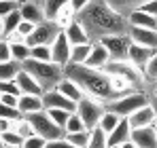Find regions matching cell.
<instances>
[{"instance_id":"1","label":"cell","mask_w":157,"mask_h":148,"mask_svg":"<svg viewBox=\"0 0 157 148\" xmlns=\"http://www.w3.org/2000/svg\"><path fill=\"white\" fill-rule=\"evenodd\" d=\"M64 76L72 78L78 87L85 91V95L100 104H110L117 99V93L113 89V78L104 70H94L87 66H72L68 64L64 68Z\"/></svg>"},{"instance_id":"2","label":"cell","mask_w":157,"mask_h":148,"mask_svg":"<svg viewBox=\"0 0 157 148\" xmlns=\"http://www.w3.org/2000/svg\"><path fill=\"white\" fill-rule=\"evenodd\" d=\"M81 21L87 28V32H96L98 36L128 34V30H130L128 17L123 13L113 9L108 2H96V0L81 13Z\"/></svg>"},{"instance_id":"3","label":"cell","mask_w":157,"mask_h":148,"mask_svg":"<svg viewBox=\"0 0 157 148\" xmlns=\"http://www.w3.org/2000/svg\"><path fill=\"white\" fill-rule=\"evenodd\" d=\"M21 68L30 72L34 78H36V83L45 89V91H49V89H55L59 83H62V78H64V68L62 66H57V64H53V61H36V59H26L24 64H21Z\"/></svg>"},{"instance_id":"4","label":"cell","mask_w":157,"mask_h":148,"mask_svg":"<svg viewBox=\"0 0 157 148\" xmlns=\"http://www.w3.org/2000/svg\"><path fill=\"white\" fill-rule=\"evenodd\" d=\"M104 72L108 74V76H117V78L128 80L132 87H138V85L144 83L142 70H138L130 59H110L104 66Z\"/></svg>"},{"instance_id":"5","label":"cell","mask_w":157,"mask_h":148,"mask_svg":"<svg viewBox=\"0 0 157 148\" xmlns=\"http://www.w3.org/2000/svg\"><path fill=\"white\" fill-rule=\"evenodd\" d=\"M26 119L30 121L32 129H34V133H36V135H40V138H45L47 142H51V140H62V138H64V133H66L62 127H57V125L49 119V114H47L45 110H43V112L28 114Z\"/></svg>"},{"instance_id":"6","label":"cell","mask_w":157,"mask_h":148,"mask_svg":"<svg viewBox=\"0 0 157 148\" xmlns=\"http://www.w3.org/2000/svg\"><path fill=\"white\" fill-rule=\"evenodd\" d=\"M147 104H149V98L142 91H132L128 95H121V98H117L115 102H110L108 104V110L115 112V114H119L121 119H128L130 114H134L138 108H142Z\"/></svg>"},{"instance_id":"7","label":"cell","mask_w":157,"mask_h":148,"mask_svg":"<svg viewBox=\"0 0 157 148\" xmlns=\"http://www.w3.org/2000/svg\"><path fill=\"white\" fill-rule=\"evenodd\" d=\"M104 112H106L104 104H100V102H96V99L87 98V95L77 104V114L81 117L85 129H89V131L98 127V123H100V119H102Z\"/></svg>"},{"instance_id":"8","label":"cell","mask_w":157,"mask_h":148,"mask_svg":"<svg viewBox=\"0 0 157 148\" xmlns=\"http://www.w3.org/2000/svg\"><path fill=\"white\" fill-rule=\"evenodd\" d=\"M98 43L108 51L110 59H128V49L132 45L128 34H106L98 38Z\"/></svg>"},{"instance_id":"9","label":"cell","mask_w":157,"mask_h":148,"mask_svg":"<svg viewBox=\"0 0 157 148\" xmlns=\"http://www.w3.org/2000/svg\"><path fill=\"white\" fill-rule=\"evenodd\" d=\"M57 32H59V28L53 24V21H43V24L36 25V30L28 36L26 43H28V47H38V45L51 47V43L55 40Z\"/></svg>"},{"instance_id":"10","label":"cell","mask_w":157,"mask_h":148,"mask_svg":"<svg viewBox=\"0 0 157 148\" xmlns=\"http://www.w3.org/2000/svg\"><path fill=\"white\" fill-rule=\"evenodd\" d=\"M70 51H72V47H70L64 30H59L55 40L51 43V61L57 64V66H62V68H66L70 64Z\"/></svg>"},{"instance_id":"11","label":"cell","mask_w":157,"mask_h":148,"mask_svg":"<svg viewBox=\"0 0 157 148\" xmlns=\"http://www.w3.org/2000/svg\"><path fill=\"white\" fill-rule=\"evenodd\" d=\"M43 106L45 110H51V108H57V110H68V112H77V104L70 102L68 98H64L57 89H49L43 93Z\"/></svg>"},{"instance_id":"12","label":"cell","mask_w":157,"mask_h":148,"mask_svg":"<svg viewBox=\"0 0 157 148\" xmlns=\"http://www.w3.org/2000/svg\"><path fill=\"white\" fill-rule=\"evenodd\" d=\"M128 121H130L132 129H138V127H153L157 121V110L153 104H147V106H142V108H138L134 114L128 117Z\"/></svg>"},{"instance_id":"13","label":"cell","mask_w":157,"mask_h":148,"mask_svg":"<svg viewBox=\"0 0 157 148\" xmlns=\"http://www.w3.org/2000/svg\"><path fill=\"white\" fill-rule=\"evenodd\" d=\"M130 140L138 148H157V129H155V125H153V127H138V129H132Z\"/></svg>"},{"instance_id":"14","label":"cell","mask_w":157,"mask_h":148,"mask_svg":"<svg viewBox=\"0 0 157 148\" xmlns=\"http://www.w3.org/2000/svg\"><path fill=\"white\" fill-rule=\"evenodd\" d=\"M64 34H66L68 43H70V47L89 45V43H91V40H89V32H87V28L83 25V21H81V19H75L72 24L64 30Z\"/></svg>"},{"instance_id":"15","label":"cell","mask_w":157,"mask_h":148,"mask_svg":"<svg viewBox=\"0 0 157 148\" xmlns=\"http://www.w3.org/2000/svg\"><path fill=\"white\" fill-rule=\"evenodd\" d=\"M15 83H17L21 95H43V93H45V89L36 83V78L30 72H26L24 68H21V72L15 76Z\"/></svg>"},{"instance_id":"16","label":"cell","mask_w":157,"mask_h":148,"mask_svg":"<svg viewBox=\"0 0 157 148\" xmlns=\"http://www.w3.org/2000/svg\"><path fill=\"white\" fill-rule=\"evenodd\" d=\"M128 36H130L132 43L136 45H142V47H149V49H157V30H144V28H130L128 30Z\"/></svg>"},{"instance_id":"17","label":"cell","mask_w":157,"mask_h":148,"mask_svg":"<svg viewBox=\"0 0 157 148\" xmlns=\"http://www.w3.org/2000/svg\"><path fill=\"white\" fill-rule=\"evenodd\" d=\"M153 53H155V51L149 49V47H142V45L132 43L130 49H128V59H130L138 70H142V68L147 66V61L151 59V55H153Z\"/></svg>"},{"instance_id":"18","label":"cell","mask_w":157,"mask_h":148,"mask_svg":"<svg viewBox=\"0 0 157 148\" xmlns=\"http://www.w3.org/2000/svg\"><path fill=\"white\" fill-rule=\"evenodd\" d=\"M110 61V55H108V51L100 45V43H94V47H91V53H89V57H87V68H94V70H104V66Z\"/></svg>"},{"instance_id":"19","label":"cell","mask_w":157,"mask_h":148,"mask_svg":"<svg viewBox=\"0 0 157 148\" xmlns=\"http://www.w3.org/2000/svg\"><path fill=\"white\" fill-rule=\"evenodd\" d=\"M55 89H57V91H59L64 98H68L70 102H75V104H78L81 99L85 98V91L78 87L72 78H68V76H64V78H62V83H59Z\"/></svg>"},{"instance_id":"20","label":"cell","mask_w":157,"mask_h":148,"mask_svg":"<svg viewBox=\"0 0 157 148\" xmlns=\"http://www.w3.org/2000/svg\"><path fill=\"white\" fill-rule=\"evenodd\" d=\"M128 24L130 28H144V30H157V17H151L142 13L140 9H134L128 13Z\"/></svg>"},{"instance_id":"21","label":"cell","mask_w":157,"mask_h":148,"mask_svg":"<svg viewBox=\"0 0 157 148\" xmlns=\"http://www.w3.org/2000/svg\"><path fill=\"white\" fill-rule=\"evenodd\" d=\"M130 133H132V125L128 119H121L119 121V125L108 133V146H121L123 142H128L130 140Z\"/></svg>"},{"instance_id":"22","label":"cell","mask_w":157,"mask_h":148,"mask_svg":"<svg viewBox=\"0 0 157 148\" xmlns=\"http://www.w3.org/2000/svg\"><path fill=\"white\" fill-rule=\"evenodd\" d=\"M19 112L28 117V114H34V112H43L45 106H43V95H19V104H17Z\"/></svg>"},{"instance_id":"23","label":"cell","mask_w":157,"mask_h":148,"mask_svg":"<svg viewBox=\"0 0 157 148\" xmlns=\"http://www.w3.org/2000/svg\"><path fill=\"white\" fill-rule=\"evenodd\" d=\"M19 13H21V19H24V21H30V24H34V25L45 21L43 9H40L38 4H34V2H24V4H19Z\"/></svg>"},{"instance_id":"24","label":"cell","mask_w":157,"mask_h":148,"mask_svg":"<svg viewBox=\"0 0 157 148\" xmlns=\"http://www.w3.org/2000/svg\"><path fill=\"white\" fill-rule=\"evenodd\" d=\"M11 59L17 64H24L26 59H30V47L26 40H11Z\"/></svg>"},{"instance_id":"25","label":"cell","mask_w":157,"mask_h":148,"mask_svg":"<svg viewBox=\"0 0 157 148\" xmlns=\"http://www.w3.org/2000/svg\"><path fill=\"white\" fill-rule=\"evenodd\" d=\"M24 19H21V13H19V9H15L13 13H9V15H4L2 17V28H4V36L9 38V36H13L15 32H17V28L21 24Z\"/></svg>"},{"instance_id":"26","label":"cell","mask_w":157,"mask_h":148,"mask_svg":"<svg viewBox=\"0 0 157 148\" xmlns=\"http://www.w3.org/2000/svg\"><path fill=\"white\" fill-rule=\"evenodd\" d=\"M91 47H94V43L72 47V51H70V64H72V66H85V64H87V57H89V53H91Z\"/></svg>"},{"instance_id":"27","label":"cell","mask_w":157,"mask_h":148,"mask_svg":"<svg viewBox=\"0 0 157 148\" xmlns=\"http://www.w3.org/2000/svg\"><path fill=\"white\" fill-rule=\"evenodd\" d=\"M70 0H45V6H43V13H45V21H53L57 17V13L68 6Z\"/></svg>"},{"instance_id":"28","label":"cell","mask_w":157,"mask_h":148,"mask_svg":"<svg viewBox=\"0 0 157 148\" xmlns=\"http://www.w3.org/2000/svg\"><path fill=\"white\" fill-rule=\"evenodd\" d=\"M21 72V64L17 61H0V80H15V76Z\"/></svg>"},{"instance_id":"29","label":"cell","mask_w":157,"mask_h":148,"mask_svg":"<svg viewBox=\"0 0 157 148\" xmlns=\"http://www.w3.org/2000/svg\"><path fill=\"white\" fill-rule=\"evenodd\" d=\"M75 15H77V13H75V11H72V6L68 4V6H64V9H62V11L57 13V17L53 19V24L57 25L59 30H66L68 25L75 21Z\"/></svg>"},{"instance_id":"30","label":"cell","mask_w":157,"mask_h":148,"mask_svg":"<svg viewBox=\"0 0 157 148\" xmlns=\"http://www.w3.org/2000/svg\"><path fill=\"white\" fill-rule=\"evenodd\" d=\"M119 121H121V117H119V114H115V112L106 110L104 114H102V119H100V123H98V127H100L106 135H108V133H110V131L119 125Z\"/></svg>"},{"instance_id":"31","label":"cell","mask_w":157,"mask_h":148,"mask_svg":"<svg viewBox=\"0 0 157 148\" xmlns=\"http://www.w3.org/2000/svg\"><path fill=\"white\" fill-rule=\"evenodd\" d=\"M106 138L108 135H106L100 127L91 129L89 131V144H87V148H108V140Z\"/></svg>"},{"instance_id":"32","label":"cell","mask_w":157,"mask_h":148,"mask_svg":"<svg viewBox=\"0 0 157 148\" xmlns=\"http://www.w3.org/2000/svg\"><path fill=\"white\" fill-rule=\"evenodd\" d=\"M64 140L70 142L75 148H87V144H89V129L78 131V133H64Z\"/></svg>"},{"instance_id":"33","label":"cell","mask_w":157,"mask_h":148,"mask_svg":"<svg viewBox=\"0 0 157 148\" xmlns=\"http://www.w3.org/2000/svg\"><path fill=\"white\" fill-rule=\"evenodd\" d=\"M30 57L36 61H51V47H47V45L30 47Z\"/></svg>"},{"instance_id":"34","label":"cell","mask_w":157,"mask_h":148,"mask_svg":"<svg viewBox=\"0 0 157 148\" xmlns=\"http://www.w3.org/2000/svg\"><path fill=\"white\" fill-rule=\"evenodd\" d=\"M47 114H49V119H51L53 123L57 125V127H66V123H68V117L72 114V112H68V110H57V108H51V110H45Z\"/></svg>"},{"instance_id":"35","label":"cell","mask_w":157,"mask_h":148,"mask_svg":"<svg viewBox=\"0 0 157 148\" xmlns=\"http://www.w3.org/2000/svg\"><path fill=\"white\" fill-rule=\"evenodd\" d=\"M13 129H15L24 140H26V138H32V135H36V133H34V129H32V125H30V121H28L26 117H24V119H19V121H15Z\"/></svg>"},{"instance_id":"36","label":"cell","mask_w":157,"mask_h":148,"mask_svg":"<svg viewBox=\"0 0 157 148\" xmlns=\"http://www.w3.org/2000/svg\"><path fill=\"white\" fill-rule=\"evenodd\" d=\"M64 131L66 133H78V131H85V125L81 121V117H78L77 112H72L70 117H68V123L64 127Z\"/></svg>"},{"instance_id":"37","label":"cell","mask_w":157,"mask_h":148,"mask_svg":"<svg viewBox=\"0 0 157 148\" xmlns=\"http://www.w3.org/2000/svg\"><path fill=\"white\" fill-rule=\"evenodd\" d=\"M142 74H144V80L149 78V80H157V51L151 55V59L147 61V66L142 68Z\"/></svg>"},{"instance_id":"38","label":"cell","mask_w":157,"mask_h":148,"mask_svg":"<svg viewBox=\"0 0 157 148\" xmlns=\"http://www.w3.org/2000/svg\"><path fill=\"white\" fill-rule=\"evenodd\" d=\"M142 2H144V0H108V4H110L113 9H117L119 13H121L123 9H130V11H134V9H138Z\"/></svg>"},{"instance_id":"39","label":"cell","mask_w":157,"mask_h":148,"mask_svg":"<svg viewBox=\"0 0 157 148\" xmlns=\"http://www.w3.org/2000/svg\"><path fill=\"white\" fill-rule=\"evenodd\" d=\"M0 138H2L4 146H17V148H21V144H24V138H21L15 129H11V131H6V133H2Z\"/></svg>"},{"instance_id":"40","label":"cell","mask_w":157,"mask_h":148,"mask_svg":"<svg viewBox=\"0 0 157 148\" xmlns=\"http://www.w3.org/2000/svg\"><path fill=\"white\" fill-rule=\"evenodd\" d=\"M0 117H2V119H9V121H19V119H24V114L19 112V108H11V106H4V104H0Z\"/></svg>"},{"instance_id":"41","label":"cell","mask_w":157,"mask_h":148,"mask_svg":"<svg viewBox=\"0 0 157 148\" xmlns=\"http://www.w3.org/2000/svg\"><path fill=\"white\" fill-rule=\"evenodd\" d=\"M0 93H6V95H21V91H19V87H17V83L15 80H0Z\"/></svg>"},{"instance_id":"42","label":"cell","mask_w":157,"mask_h":148,"mask_svg":"<svg viewBox=\"0 0 157 148\" xmlns=\"http://www.w3.org/2000/svg\"><path fill=\"white\" fill-rule=\"evenodd\" d=\"M47 146V140L40 138V135H32V138H26L21 148H45Z\"/></svg>"},{"instance_id":"43","label":"cell","mask_w":157,"mask_h":148,"mask_svg":"<svg viewBox=\"0 0 157 148\" xmlns=\"http://www.w3.org/2000/svg\"><path fill=\"white\" fill-rule=\"evenodd\" d=\"M15 9H19V2L17 0H0V19L9 13H13Z\"/></svg>"},{"instance_id":"44","label":"cell","mask_w":157,"mask_h":148,"mask_svg":"<svg viewBox=\"0 0 157 148\" xmlns=\"http://www.w3.org/2000/svg\"><path fill=\"white\" fill-rule=\"evenodd\" d=\"M138 9H140L142 13L151 15V17H157V0H144Z\"/></svg>"},{"instance_id":"45","label":"cell","mask_w":157,"mask_h":148,"mask_svg":"<svg viewBox=\"0 0 157 148\" xmlns=\"http://www.w3.org/2000/svg\"><path fill=\"white\" fill-rule=\"evenodd\" d=\"M0 61H11V45L9 40H0Z\"/></svg>"},{"instance_id":"46","label":"cell","mask_w":157,"mask_h":148,"mask_svg":"<svg viewBox=\"0 0 157 148\" xmlns=\"http://www.w3.org/2000/svg\"><path fill=\"white\" fill-rule=\"evenodd\" d=\"M91 2H94V0H70V6H72V11H75L77 15H81Z\"/></svg>"},{"instance_id":"47","label":"cell","mask_w":157,"mask_h":148,"mask_svg":"<svg viewBox=\"0 0 157 148\" xmlns=\"http://www.w3.org/2000/svg\"><path fill=\"white\" fill-rule=\"evenodd\" d=\"M0 104H4V106H11V108H17V104H19V98H17V95H6V93H0Z\"/></svg>"},{"instance_id":"48","label":"cell","mask_w":157,"mask_h":148,"mask_svg":"<svg viewBox=\"0 0 157 148\" xmlns=\"http://www.w3.org/2000/svg\"><path fill=\"white\" fill-rule=\"evenodd\" d=\"M45 148H75V146L62 138V140H51V142H47V146H45Z\"/></svg>"},{"instance_id":"49","label":"cell","mask_w":157,"mask_h":148,"mask_svg":"<svg viewBox=\"0 0 157 148\" xmlns=\"http://www.w3.org/2000/svg\"><path fill=\"white\" fill-rule=\"evenodd\" d=\"M13 125H15V121H9V119H2V117H0V135L6 133V131H11Z\"/></svg>"},{"instance_id":"50","label":"cell","mask_w":157,"mask_h":148,"mask_svg":"<svg viewBox=\"0 0 157 148\" xmlns=\"http://www.w3.org/2000/svg\"><path fill=\"white\" fill-rule=\"evenodd\" d=\"M121 148H138V146H136L132 140H128V142H123V144H121Z\"/></svg>"},{"instance_id":"51","label":"cell","mask_w":157,"mask_h":148,"mask_svg":"<svg viewBox=\"0 0 157 148\" xmlns=\"http://www.w3.org/2000/svg\"><path fill=\"white\" fill-rule=\"evenodd\" d=\"M4 38V28H2V19H0V40Z\"/></svg>"},{"instance_id":"52","label":"cell","mask_w":157,"mask_h":148,"mask_svg":"<svg viewBox=\"0 0 157 148\" xmlns=\"http://www.w3.org/2000/svg\"><path fill=\"white\" fill-rule=\"evenodd\" d=\"M0 148H6V146H4V142H2V138H0Z\"/></svg>"},{"instance_id":"53","label":"cell","mask_w":157,"mask_h":148,"mask_svg":"<svg viewBox=\"0 0 157 148\" xmlns=\"http://www.w3.org/2000/svg\"><path fill=\"white\" fill-rule=\"evenodd\" d=\"M153 95H155V99H157V87H155V91H153Z\"/></svg>"},{"instance_id":"54","label":"cell","mask_w":157,"mask_h":148,"mask_svg":"<svg viewBox=\"0 0 157 148\" xmlns=\"http://www.w3.org/2000/svg\"><path fill=\"white\" fill-rule=\"evenodd\" d=\"M17 2H19V4H24V2H28V0H17Z\"/></svg>"},{"instance_id":"55","label":"cell","mask_w":157,"mask_h":148,"mask_svg":"<svg viewBox=\"0 0 157 148\" xmlns=\"http://www.w3.org/2000/svg\"><path fill=\"white\" fill-rule=\"evenodd\" d=\"M108 148H121V146H108Z\"/></svg>"},{"instance_id":"56","label":"cell","mask_w":157,"mask_h":148,"mask_svg":"<svg viewBox=\"0 0 157 148\" xmlns=\"http://www.w3.org/2000/svg\"><path fill=\"white\" fill-rule=\"evenodd\" d=\"M6 148H17V146H6Z\"/></svg>"},{"instance_id":"57","label":"cell","mask_w":157,"mask_h":148,"mask_svg":"<svg viewBox=\"0 0 157 148\" xmlns=\"http://www.w3.org/2000/svg\"><path fill=\"white\" fill-rule=\"evenodd\" d=\"M155 129H157V121H155Z\"/></svg>"}]
</instances>
